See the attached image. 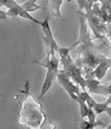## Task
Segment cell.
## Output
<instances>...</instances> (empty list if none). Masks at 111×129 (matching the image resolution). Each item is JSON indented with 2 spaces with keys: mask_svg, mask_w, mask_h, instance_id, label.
I'll return each instance as SVG.
<instances>
[{
  "mask_svg": "<svg viewBox=\"0 0 111 129\" xmlns=\"http://www.w3.org/2000/svg\"><path fill=\"white\" fill-rule=\"evenodd\" d=\"M75 1L78 4V11H82L87 4V0H75Z\"/></svg>",
  "mask_w": 111,
  "mask_h": 129,
  "instance_id": "9c48e42d",
  "label": "cell"
},
{
  "mask_svg": "<svg viewBox=\"0 0 111 129\" xmlns=\"http://www.w3.org/2000/svg\"><path fill=\"white\" fill-rule=\"evenodd\" d=\"M107 106H109L107 101H104V103H95L94 107H93V111L95 112V115H100V113L105 112Z\"/></svg>",
  "mask_w": 111,
  "mask_h": 129,
  "instance_id": "52a82bcc",
  "label": "cell"
},
{
  "mask_svg": "<svg viewBox=\"0 0 111 129\" xmlns=\"http://www.w3.org/2000/svg\"><path fill=\"white\" fill-rule=\"evenodd\" d=\"M48 129H54V123L52 122V123L50 124V127H48Z\"/></svg>",
  "mask_w": 111,
  "mask_h": 129,
  "instance_id": "8fae6325",
  "label": "cell"
},
{
  "mask_svg": "<svg viewBox=\"0 0 111 129\" xmlns=\"http://www.w3.org/2000/svg\"><path fill=\"white\" fill-rule=\"evenodd\" d=\"M80 128L81 129H94V125L89 123L88 119H82V122L80 124Z\"/></svg>",
  "mask_w": 111,
  "mask_h": 129,
  "instance_id": "ba28073f",
  "label": "cell"
},
{
  "mask_svg": "<svg viewBox=\"0 0 111 129\" xmlns=\"http://www.w3.org/2000/svg\"><path fill=\"white\" fill-rule=\"evenodd\" d=\"M22 92L27 94V98L22 104L19 123L29 128H34L36 122L39 125H41V123L45 121V113L41 109L39 100H35L34 96H32V94L29 93V82L25 83V89Z\"/></svg>",
  "mask_w": 111,
  "mask_h": 129,
  "instance_id": "6da1fadb",
  "label": "cell"
},
{
  "mask_svg": "<svg viewBox=\"0 0 111 129\" xmlns=\"http://www.w3.org/2000/svg\"><path fill=\"white\" fill-rule=\"evenodd\" d=\"M54 79H57V74L53 73V71H46V76H45V80H44V84L41 87V93H40L39 100H41L48 93V90L51 89V87L53 84Z\"/></svg>",
  "mask_w": 111,
  "mask_h": 129,
  "instance_id": "3957f363",
  "label": "cell"
},
{
  "mask_svg": "<svg viewBox=\"0 0 111 129\" xmlns=\"http://www.w3.org/2000/svg\"><path fill=\"white\" fill-rule=\"evenodd\" d=\"M107 115H109V117L111 118V106H107V109H106V111H105Z\"/></svg>",
  "mask_w": 111,
  "mask_h": 129,
  "instance_id": "30bf717a",
  "label": "cell"
},
{
  "mask_svg": "<svg viewBox=\"0 0 111 129\" xmlns=\"http://www.w3.org/2000/svg\"><path fill=\"white\" fill-rule=\"evenodd\" d=\"M77 104H78V107H80V116L81 118H86L87 117V112H88V105L86 104V101L85 100H81V99H78L77 100Z\"/></svg>",
  "mask_w": 111,
  "mask_h": 129,
  "instance_id": "8992f818",
  "label": "cell"
},
{
  "mask_svg": "<svg viewBox=\"0 0 111 129\" xmlns=\"http://www.w3.org/2000/svg\"><path fill=\"white\" fill-rule=\"evenodd\" d=\"M57 80H58V82H59V84H61L62 87L67 90V93L70 95V98H71L72 100H75L77 103L78 94L81 93V90H80L77 84L69 77V75L63 69L59 70V73L57 75Z\"/></svg>",
  "mask_w": 111,
  "mask_h": 129,
  "instance_id": "7a4b0ae2",
  "label": "cell"
},
{
  "mask_svg": "<svg viewBox=\"0 0 111 129\" xmlns=\"http://www.w3.org/2000/svg\"><path fill=\"white\" fill-rule=\"evenodd\" d=\"M38 1H40V0H27L24 4H22V6H23V9L27 10L28 12H33L35 10H39L40 9V6L36 5Z\"/></svg>",
  "mask_w": 111,
  "mask_h": 129,
  "instance_id": "5b68a950",
  "label": "cell"
},
{
  "mask_svg": "<svg viewBox=\"0 0 111 129\" xmlns=\"http://www.w3.org/2000/svg\"><path fill=\"white\" fill-rule=\"evenodd\" d=\"M62 3H63V0H50L48 6H50V12L52 16L62 17V15H61Z\"/></svg>",
  "mask_w": 111,
  "mask_h": 129,
  "instance_id": "277c9868",
  "label": "cell"
}]
</instances>
